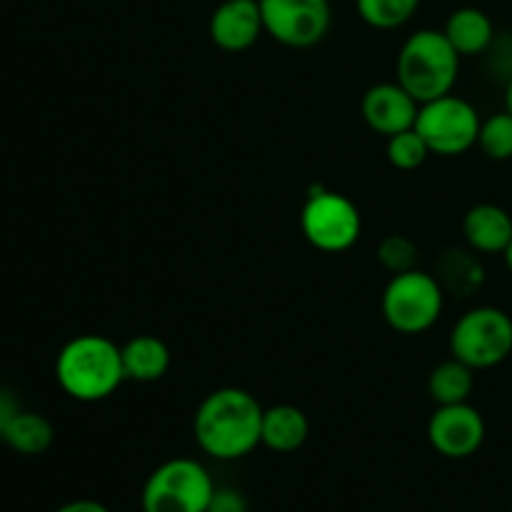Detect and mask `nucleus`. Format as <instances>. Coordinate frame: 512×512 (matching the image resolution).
I'll return each instance as SVG.
<instances>
[{
  "instance_id": "1",
  "label": "nucleus",
  "mask_w": 512,
  "mask_h": 512,
  "mask_svg": "<svg viewBox=\"0 0 512 512\" xmlns=\"http://www.w3.org/2000/svg\"><path fill=\"white\" fill-rule=\"evenodd\" d=\"M265 408L243 388H218L205 395L193 415V438L213 460H240L253 453L263 435Z\"/></svg>"
},
{
  "instance_id": "2",
  "label": "nucleus",
  "mask_w": 512,
  "mask_h": 512,
  "mask_svg": "<svg viewBox=\"0 0 512 512\" xmlns=\"http://www.w3.org/2000/svg\"><path fill=\"white\" fill-rule=\"evenodd\" d=\"M55 380L68 398L100 403L125 383L123 350L105 335H75L55 358Z\"/></svg>"
},
{
  "instance_id": "3",
  "label": "nucleus",
  "mask_w": 512,
  "mask_h": 512,
  "mask_svg": "<svg viewBox=\"0 0 512 512\" xmlns=\"http://www.w3.org/2000/svg\"><path fill=\"white\" fill-rule=\"evenodd\" d=\"M398 83L420 105L453 93L460 75V53L443 30H415L403 43L395 63Z\"/></svg>"
},
{
  "instance_id": "4",
  "label": "nucleus",
  "mask_w": 512,
  "mask_h": 512,
  "mask_svg": "<svg viewBox=\"0 0 512 512\" xmlns=\"http://www.w3.org/2000/svg\"><path fill=\"white\" fill-rule=\"evenodd\" d=\"M218 485L203 463L173 458L148 475L140 493L143 512H208Z\"/></svg>"
},
{
  "instance_id": "5",
  "label": "nucleus",
  "mask_w": 512,
  "mask_h": 512,
  "mask_svg": "<svg viewBox=\"0 0 512 512\" xmlns=\"http://www.w3.org/2000/svg\"><path fill=\"white\" fill-rule=\"evenodd\" d=\"M445 290L435 273L408 270L390 278L383 290V318L395 333L423 335L440 320Z\"/></svg>"
},
{
  "instance_id": "6",
  "label": "nucleus",
  "mask_w": 512,
  "mask_h": 512,
  "mask_svg": "<svg viewBox=\"0 0 512 512\" xmlns=\"http://www.w3.org/2000/svg\"><path fill=\"white\" fill-rule=\"evenodd\" d=\"M512 353V318L493 305H480L458 318L450 333V355L473 370L505 363Z\"/></svg>"
},
{
  "instance_id": "7",
  "label": "nucleus",
  "mask_w": 512,
  "mask_h": 512,
  "mask_svg": "<svg viewBox=\"0 0 512 512\" xmlns=\"http://www.w3.org/2000/svg\"><path fill=\"white\" fill-rule=\"evenodd\" d=\"M300 230L315 250L338 255L360 240L363 215L348 195L318 188L300 210Z\"/></svg>"
},
{
  "instance_id": "8",
  "label": "nucleus",
  "mask_w": 512,
  "mask_h": 512,
  "mask_svg": "<svg viewBox=\"0 0 512 512\" xmlns=\"http://www.w3.org/2000/svg\"><path fill=\"white\" fill-rule=\"evenodd\" d=\"M480 125L483 118L475 105L453 93L420 105L415 120V130L423 135L430 153L443 158H455L473 150L478 145Z\"/></svg>"
},
{
  "instance_id": "9",
  "label": "nucleus",
  "mask_w": 512,
  "mask_h": 512,
  "mask_svg": "<svg viewBox=\"0 0 512 512\" xmlns=\"http://www.w3.org/2000/svg\"><path fill=\"white\" fill-rule=\"evenodd\" d=\"M265 33L285 48H313L333 23L330 0H260Z\"/></svg>"
},
{
  "instance_id": "10",
  "label": "nucleus",
  "mask_w": 512,
  "mask_h": 512,
  "mask_svg": "<svg viewBox=\"0 0 512 512\" xmlns=\"http://www.w3.org/2000/svg\"><path fill=\"white\" fill-rule=\"evenodd\" d=\"M485 418L470 403L438 405L428 420V443L448 460H465L485 443Z\"/></svg>"
},
{
  "instance_id": "11",
  "label": "nucleus",
  "mask_w": 512,
  "mask_h": 512,
  "mask_svg": "<svg viewBox=\"0 0 512 512\" xmlns=\"http://www.w3.org/2000/svg\"><path fill=\"white\" fill-rule=\"evenodd\" d=\"M418 110L420 103L398 80L368 88L363 95V103H360V113H363L368 128L383 138H393L403 130L415 128Z\"/></svg>"
},
{
  "instance_id": "12",
  "label": "nucleus",
  "mask_w": 512,
  "mask_h": 512,
  "mask_svg": "<svg viewBox=\"0 0 512 512\" xmlns=\"http://www.w3.org/2000/svg\"><path fill=\"white\" fill-rule=\"evenodd\" d=\"M265 33L260 0H223L213 10L208 35L225 53H245Z\"/></svg>"
},
{
  "instance_id": "13",
  "label": "nucleus",
  "mask_w": 512,
  "mask_h": 512,
  "mask_svg": "<svg viewBox=\"0 0 512 512\" xmlns=\"http://www.w3.org/2000/svg\"><path fill=\"white\" fill-rule=\"evenodd\" d=\"M465 243L473 253H505L512 240V215L495 203H478L463 218Z\"/></svg>"
},
{
  "instance_id": "14",
  "label": "nucleus",
  "mask_w": 512,
  "mask_h": 512,
  "mask_svg": "<svg viewBox=\"0 0 512 512\" xmlns=\"http://www.w3.org/2000/svg\"><path fill=\"white\" fill-rule=\"evenodd\" d=\"M310 438V420L298 405L278 403L265 408L260 445L280 455L295 453Z\"/></svg>"
},
{
  "instance_id": "15",
  "label": "nucleus",
  "mask_w": 512,
  "mask_h": 512,
  "mask_svg": "<svg viewBox=\"0 0 512 512\" xmlns=\"http://www.w3.org/2000/svg\"><path fill=\"white\" fill-rule=\"evenodd\" d=\"M123 350L125 380L130 383H158L170 370V348L158 335H135Z\"/></svg>"
},
{
  "instance_id": "16",
  "label": "nucleus",
  "mask_w": 512,
  "mask_h": 512,
  "mask_svg": "<svg viewBox=\"0 0 512 512\" xmlns=\"http://www.w3.org/2000/svg\"><path fill=\"white\" fill-rule=\"evenodd\" d=\"M445 38L450 40L460 58L480 55L490 48L495 38V25L490 15L480 8H458L448 15L443 28Z\"/></svg>"
},
{
  "instance_id": "17",
  "label": "nucleus",
  "mask_w": 512,
  "mask_h": 512,
  "mask_svg": "<svg viewBox=\"0 0 512 512\" xmlns=\"http://www.w3.org/2000/svg\"><path fill=\"white\" fill-rule=\"evenodd\" d=\"M475 390V370L463 360L453 358L435 365L428 375V395L435 405L470 403Z\"/></svg>"
},
{
  "instance_id": "18",
  "label": "nucleus",
  "mask_w": 512,
  "mask_h": 512,
  "mask_svg": "<svg viewBox=\"0 0 512 512\" xmlns=\"http://www.w3.org/2000/svg\"><path fill=\"white\" fill-rule=\"evenodd\" d=\"M435 278L443 285L445 295L453 293L468 298L475 290H480V285H483L485 280V270L483 265H480V260L475 258L470 250L453 248L440 258Z\"/></svg>"
},
{
  "instance_id": "19",
  "label": "nucleus",
  "mask_w": 512,
  "mask_h": 512,
  "mask_svg": "<svg viewBox=\"0 0 512 512\" xmlns=\"http://www.w3.org/2000/svg\"><path fill=\"white\" fill-rule=\"evenodd\" d=\"M55 430L48 418L30 410H20L8 423L3 433V443L20 455H40L53 445Z\"/></svg>"
},
{
  "instance_id": "20",
  "label": "nucleus",
  "mask_w": 512,
  "mask_h": 512,
  "mask_svg": "<svg viewBox=\"0 0 512 512\" xmlns=\"http://www.w3.org/2000/svg\"><path fill=\"white\" fill-rule=\"evenodd\" d=\"M358 15L375 30H395L410 23L420 0H355Z\"/></svg>"
},
{
  "instance_id": "21",
  "label": "nucleus",
  "mask_w": 512,
  "mask_h": 512,
  "mask_svg": "<svg viewBox=\"0 0 512 512\" xmlns=\"http://www.w3.org/2000/svg\"><path fill=\"white\" fill-rule=\"evenodd\" d=\"M385 155H388V163L398 170H418L423 168L425 160L430 158V148L423 140V135L415 128L403 130V133L388 138L385 145Z\"/></svg>"
},
{
  "instance_id": "22",
  "label": "nucleus",
  "mask_w": 512,
  "mask_h": 512,
  "mask_svg": "<svg viewBox=\"0 0 512 512\" xmlns=\"http://www.w3.org/2000/svg\"><path fill=\"white\" fill-rule=\"evenodd\" d=\"M478 148L490 160H510L512 158V115L508 110L495 113L483 120L478 135Z\"/></svg>"
},
{
  "instance_id": "23",
  "label": "nucleus",
  "mask_w": 512,
  "mask_h": 512,
  "mask_svg": "<svg viewBox=\"0 0 512 512\" xmlns=\"http://www.w3.org/2000/svg\"><path fill=\"white\" fill-rule=\"evenodd\" d=\"M378 260L393 275L408 273V270H415V263H418V245L405 235H388L380 240Z\"/></svg>"
},
{
  "instance_id": "24",
  "label": "nucleus",
  "mask_w": 512,
  "mask_h": 512,
  "mask_svg": "<svg viewBox=\"0 0 512 512\" xmlns=\"http://www.w3.org/2000/svg\"><path fill=\"white\" fill-rule=\"evenodd\" d=\"M208 512H248V500L235 488H215Z\"/></svg>"
},
{
  "instance_id": "25",
  "label": "nucleus",
  "mask_w": 512,
  "mask_h": 512,
  "mask_svg": "<svg viewBox=\"0 0 512 512\" xmlns=\"http://www.w3.org/2000/svg\"><path fill=\"white\" fill-rule=\"evenodd\" d=\"M18 413H20V405H18V400L13 398V393H8V390H0V438H3L5 428H8V423Z\"/></svg>"
},
{
  "instance_id": "26",
  "label": "nucleus",
  "mask_w": 512,
  "mask_h": 512,
  "mask_svg": "<svg viewBox=\"0 0 512 512\" xmlns=\"http://www.w3.org/2000/svg\"><path fill=\"white\" fill-rule=\"evenodd\" d=\"M55 512H110L103 503L98 500H70V503L60 505Z\"/></svg>"
},
{
  "instance_id": "27",
  "label": "nucleus",
  "mask_w": 512,
  "mask_h": 512,
  "mask_svg": "<svg viewBox=\"0 0 512 512\" xmlns=\"http://www.w3.org/2000/svg\"><path fill=\"white\" fill-rule=\"evenodd\" d=\"M505 110L512 115V78L508 83V90H505Z\"/></svg>"
},
{
  "instance_id": "28",
  "label": "nucleus",
  "mask_w": 512,
  "mask_h": 512,
  "mask_svg": "<svg viewBox=\"0 0 512 512\" xmlns=\"http://www.w3.org/2000/svg\"><path fill=\"white\" fill-rule=\"evenodd\" d=\"M505 263H508V270L512 273V240H510V245H508V250H505Z\"/></svg>"
},
{
  "instance_id": "29",
  "label": "nucleus",
  "mask_w": 512,
  "mask_h": 512,
  "mask_svg": "<svg viewBox=\"0 0 512 512\" xmlns=\"http://www.w3.org/2000/svg\"><path fill=\"white\" fill-rule=\"evenodd\" d=\"M510 512H512V510H510Z\"/></svg>"
}]
</instances>
